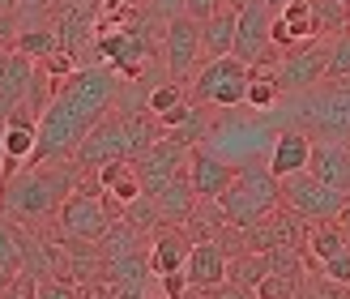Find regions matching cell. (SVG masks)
Here are the masks:
<instances>
[{
    "mask_svg": "<svg viewBox=\"0 0 350 299\" xmlns=\"http://www.w3.org/2000/svg\"><path fill=\"white\" fill-rule=\"evenodd\" d=\"M120 94H124V77L103 60V64H77L51 99L39 112V142H34L30 163H51V158H68L81 137L90 133L103 116H107Z\"/></svg>",
    "mask_w": 350,
    "mask_h": 299,
    "instance_id": "obj_1",
    "label": "cell"
},
{
    "mask_svg": "<svg viewBox=\"0 0 350 299\" xmlns=\"http://www.w3.org/2000/svg\"><path fill=\"white\" fill-rule=\"evenodd\" d=\"M73 188H77V163L73 158L26 163L17 175L5 180V188H0V214L39 235L47 222L60 218V205Z\"/></svg>",
    "mask_w": 350,
    "mask_h": 299,
    "instance_id": "obj_2",
    "label": "cell"
},
{
    "mask_svg": "<svg viewBox=\"0 0 350 299\" xmlns=\"http://www.w3.org/2000/svg\"><path fill=\"white\" fill-rule=\"evenodd\" d=\"M282 107L295 120V129H304L312 137L350 142V77H325L312 90L282 94Z\"/></svg>",
    "mask_w": 350,
    "mask_h": 299,
    "instance_id": "obj_3",
    "label": "cell"
},
{
    "mask_svg": "<svg viewBox=\"0 0 350 299\" xmlns=\"http://www.w3.org/2000/svg\"><path fill=\"white\" fill-rule=\"evenodd\" d=\"M222 205V214L231 218V226H252L269 214V209L282 205V180L265 167V171H256V167H239L235 171V180L231 188L218 197Z\"/></svg>",
    "mask_w": 350,
    "mask_h": 299,
    "instance_id": "obj_4",
    "label": "cell"
},
{
    "mask_svg": "<svg viewBox=\"0 0 350 299\" xmlns=\"http://www.w3.org/2000/svg\"><path fill=\"white\" fill-rule=\"evenodd\" d=\"M248 77H252V64H243L235 51H226V56H214L197 68L192 99L214 103V107H235V103L248 99Z\"/></svg>",
    "mask_w": 350,
    "mask_h": 299,
    "instance_id": "obj_5",
    "label": "cell"
},
{
    "mask_svg": "<svg viewBox=\"0 0 350 299\" xmlns=\"http://www.w3.org/2000/svg\"><path fill=\"white\" fill-rule=\"evenodd\" d=\"M116 214H120V209L107 201V192H81V188H73L64 197V205H60L56 226H60L64 239L98 244L103 235H107V226L116 222Z\"/></svg>",
    "mask_w": 350,
    "mask_h": 299,
    "instance_id": "obj_6",
    "label": "cell"
},
{
    "mask_svg": "<svg viewBox=\"0 0 350 299\" xmlns=\"http://www.w3.org/2000/svg\"><path fill=\"white\" fill-rule=\"evenodd\" d=\"M260 68H269V73L278 77L282 94L312 90V86H321L325 73H329V39L321 34V39H308V43L291 47V51H278V60L260 64Z\"/></svg>",
    "mask_w": 350,
    "mask_h": 299,
    "instance_id": "obj_7",
    "label": "cell"
},
{
    "mask_svg": "<svg viewBox=\"0 0 350 299\" xmlns=\"http://www.w3.org/2000/svg\"><path fill=\"white\" fill-rule=\"evenodd\" d=\"M346 201H350V192H342V188H334V184L317 180L308 167L282 175V205H291L295 214H304L308 222H329V218H338Z\"/></svg>",
    "mask_w": 350,
    "mask_h": 299,
    "instance_id": "obj_8",
    "label": "cell"
},
{
    "mask_svg": "<svg viewBox=\"0 0 350 299\" xmlns=\"http://www.w3.org/2000/svg\"><path fill=\"white\" fill-rule=\"evenodd\" d=\"M273 5H265V0H248L239 13H235V56L243 64H273L278 60V43H273Z\"/></svg>",
    "mask_w": 350,
    "mask_h": 299,
    "instance_id": "obj_9",
    "label": "cell"
},
{
    "mask_svg": "<svg viewBox=\"0 0 350 299\" xmlns=\"http://www.w3.org/2000/svg\"><path fill=\"white\" fill-rule=\"evenodd\" d=\"M163 51H167V73H171L175 81L197 77V68L205 64V51H201V22H197L188 9H180V13L167 22Z\"/></svg>",
    "mask_w": 350,
    "mask_h": 299,
    "instance_id": "obj_10",
    "label": "cell"
},
{
    "mask_svg": "<svg viewBox=\"0 0 350 299\" xmlns=\"http://www.w3.org/2000/svg\"><path fill=\"white\" fill-rule=\"evenodd\" d=\"M34 142H39V116L13 112L5 125H0V175H5V180L30 163Z\"/></svg>",
    "mask_w": 350,
    "mask_h": 299,
    "instance_id": "obj_11",
    "label": "cell"
},
{
    "mask_svg": "<svg viewBox=\"0 0 350 299\" xmlns=\"http://www.w3.org/2000/svg\"><path fill=\"white\" fill-rule=\"evenodd\" d=\"M188 163V146H180L175 137H159L146 154H137V167H142V184H146V197H154L159 188H167L175 180V171H184Z\"/></svg>",
    "mask_w": 350,
    "mask_h": 299,
    "instance_id": "obj_12",
    "label": "cell"
},
{
    "mask_svg": "<svg viewBox=\"0 0 350 299\" xmlns=\"http://www.w3.org/2000/svg\"><path fill=\"white\" fill-rule=\"evenodd\" d=\"M235 171H239V167H231V163H226V158H218V154H209L205 146H192V150H188V180H192V188H197L201 201H218L222 192L231 188Z\"/></svg>",
    "mask_w": 350,
    "mask_h": 299,
    "instance_id": "obj_13",
    "label": "cell"
},
{
    "mask_svg": "<svg viewBox=\"0 0 350 299\" xmlns=\"http://www.w3.org/2000/svg\"><path fill=\"white\" fill-rule=\"evenodd\" d=\"M308 39H321V22H317V9L312 0H291L273 13V43L278 51H291Z\"/></svg>",
    "mask_w": 350,
    "mask_h": 299,
    "instance_id": "obj_14",
    "label": "cell"
},
{
    "mask_svg": "<svg viewBox=\"0 0 350 299\" xmlns=\"http://www.w3.org/2000/svg\"><path fill=\"white\" fill-rule=\"evenodd\" d=\"M226 261H231V252H226L218 239H197V244H192L188 265H184L192 295H205L209 287L226 283Z\"/></svg>",
    "mask_w": 350,
    "mask_h": 299,
    "instance_id": "obj_15",
    "label": "cell"
},
{
    "mask_svg": "<svg viewBox=\"0 0 350 299\" xmlns=\"http://www.w3.org/2000/svg\"><path fill=\"white\" fill-rule=\"evenodd\" d=\"M308 171L317 180L334 184L350 192V142H334V137H312V154H308Z\"/></svg>",
    "mask_w": 350,
    "mask_h": 299,
    "instance_id": "obj_16",
    "label": "cell"
},
{
    "mask_svg": "<svg viewBox=\"0 0 350 299\" xmlns=\"http://www.w3.org/2000/svg\"><path fill=\"white\" fill-rule=\"evenodd\" d=\"M98 188L107 192V201L116 209H129L137 197H146V184H142V167L137 158H111V163L98 167Z\"/></svg>",
    "mask_w": 350,
    "mask_h": 299,
    "instance_id": "obj_17",
    "label": "cell"
},
{
    "mask_svg": "<svg viewBox=\"0 0 350 299\" xmlns=\"http://www.w3.org/2000/svg\"><path fill=\"white\" fill-rule=\"evenodd\" d=\"M188 252H192V239H188V231H184L180 222L154 226V239H150V270H154V278L184 270L188 265Z\"/></svg>",
    "mask_w": 350,
    "mask_h": 299,
    "instance_id": "obj_18",
    "label": "cell"
},
{
    "mask_svg": "<svg viewBox=\"0 0 350 299\" xmlns=\"http://www.w3.org/2000/svg\"><path fill=\"white\" fill-rule=\"evenodd\" d=\"M159 125H163V133L167 137H175V142H180V146H201V137L209 133V129H214V120H209V112H205V103L201 99H184L180 103V107H171L167 116H159Z\"/></svg>",
    "mask_w": 350,
    "mask_h": 299,
    "instance_id": "obj_19",
    "label": "cell"
},
{
    "mask_svg": "<svg viewBox=\"0 0 350 299\" xmlns=\"http://www.w3.org/2000/svg\"><path fill=\"white\" fill-rule=\"evenodd\" d=\"M197 201H201V197H197V188H192V180H188V167L175 171V180H171L167 188L154 192V205H159L163 222H180V226L192 222V209H197Z\"/></svg>",
    "mask_w": 350,
    "mask_h": 299,
    "instance_id": "obj_20",
    "label": "cell"
},
{
    "mask_svg": "<svg viewBox=\"0 0 350 299\" xmlns=\"http://www.w3.org/2000/svg\"><path fill=\"white\" fill-rule=\"evenodd\" d=\"M308 154H312V133H304V129H282L278 133V142H273V154H269V171L282 180V175H291V171H304L308 167Z\"/></svg>",
    "mask_w": 350,
    "mask_h": 299,
    "instance_id": "obj_21",
    "label": "cell"
},
{
    "mask_svg": "<svg viewBox=\"0 0 350 299\" xmlns=\"http://www.w3.org/2000/svg\"><path fill=\"white\" fill-rule=\"evenodd\" d=\"M231 47H235V9L222 5L218 13L201 17V51L205 60H214V56H226Z\"/></svg>",
    "mask_w": 350,
    "mask_h": 299,
    "instance_id": "obj_22",
    "label": "cell"
},
{
    "mask_svg": "<svg viewBox=\"0 0 350 299\" xmlns=\"http://www.w3.org/2000/svg\"><path fill=\"white\" fill-rule=\"evenodd\" d=\"M265 274H269V252L243 248V252H231V261H226V283H235L243 295H256Z\"/></svg>",
    "mask_w": 350,
    "mask_h": 299,
    "instance_id": "obj_23",
    "label": "cell"
},
{
    "mask_svg": "<svg viewBox=\"0 0 350 299\" xmlns=\"http://www.w3.org/2000/svg\"><path fill=\"white\" fill-rule=\"evenodd\" d=\"M13 47L17 51H26L30 60H47L51 51H60V34H56V26H22L17 30V39H13Z\"/></svg>",
    "mask_w": 350,
    "mask_h": 299,
    "instance_id": "obj_24",
    "label": "cell"
},
{
    "mask_svg": "<svg viewBox=\"0 0 350 299\" xmlns=\"http://www.w3.org/2000/svg\"><path fill=\"white\" fill-rule=\"evenodd\" d=\"M260 299H295V295H308V278L304 274H286V270H269L265 283L256 287Z\"/></svg>",
    "mask_w": 350,
    "mask_h": 299,
    "instance_id": "obj_25",
    "label": "cell"
},
{
    "mask_svg": "<svg viewBox=\"0 0 350 299\" xmlns=\"http://www.w3.org/2000/svg\"><path fill=\"white\" fill-rule=\"evenodd\" d=\"M243 103H252V107L260 112H269L282 103V86H278V77L269 73V68H252V77H248V99Z\"/></svg>",
    "mask_w": 350,
    "mask_h": 299,
    "instance_id": "obj_26",
    "label": "cell"
},
{
    "mask_svg": "<svg viewBox=\"0 0 350 299\" xmlns=\"http://www.w3.org/2000/svg\"><path fill=\"white\" fill-rule=\"evenodd\" d=\"M325 77H350V26L329 34V73Z\"/></svg>",
    "mask_w": 350,
    "mask_h": 299,
    "instance_id": "obj_27",
    "label": "cell"
},
{
    "mask_svg": "<svg viewBox=\"0 0 350 299\" xmlns=\"http://www.w3.org/2000/svg\"><path fill=\"white\" fill-rule=\"evenodd\" d=\"M184 103V86L180 81H163V86H150V94H146V107L154 112V116H167L171 107H180Z\"/></svg>",
    "mask_w": 350,
    "mask_h": 299,
    "instance_id": "obj_28",
    "label": "cell"
},
{
    "mask_svg": "<svg viewBox=\"0 0 350 299\" xmlns=\"http://www.w3.org/2000/svg\"><path fill=\"white\" fill-rule=\"evenodd\" d=\"M159 283H163V295H167V299H184V295H188V274H184V270L163 274Z\"/></svg>",
    "mask_w": 350,
    "mask_h": 299,
    "instance_id": "obj_29",
    "label": "cell"
},
{
    "mask_svg": "<svg viewBox=\"0 0 350 299\" xmlns=\"http://www.w3.org/2000/svg\"><path fill=\"white\" fill-rule=\"evenodd\" d=\"M222 5H226V0H184V9L197 17V22H201V17H209V13H218Z\"/></svg>",
    "mask_w": 350,
    "mask_h": 299,
    "instance_id": "obj_30",
    "label": "cell"
},
{
    "mask_svg": "<svg viewBox=\"0 0 350 299\" xmlns=\"http://www.w3.org/2000/svg\"><path fill=\"white\" fill-rule=\"evenodd\" d=\"M338 226H342V231H346V235H350V201H346V205H342V214H338Z\"/></svg>",
    "mask_w": 350,
    "mask_h": 299,
    "instance_id": "obj_31",
    "label": "cell"
},
{
    "mask_svg": "<svg viewBox=\"0 0 350 299\" xmlns=\"http://www.w3.org/2000/svg\"><path fill=\"white\" fill-rule=\"evenodd\" d=\"M5 60H9V47H0V73H5Z\"/></svg>",
    "mask_w": 350,
    "mask_h": 299,
    "instance_id": "obj_32",
    "label": "cell"
},
{
    "mask_svg": "<svg viewBox=\"0 0 350 299\" xmlns=\"http://www.w3.org/2000/svg\"><path fill=\"white\" fill-rule=\"evenodd\" d=\"M226 5H231V9H235V13H239V9H243V5H248V0H226Z\"/></svg>",
    "mask_w": 350,
    "mask_h": 299,
    "instance_id": "obj_33",
    "label": "cell"
},
{
    "mask_svg": "<svg viewBox=\"0 0 350 299\" xmlns=\"http://www.w3.org/2000/svg\"><path fill=\"white\" fill-rule=\"evenodd\" d=\"M265 5H273V9H282V5H291V0H265Z\"/></svg>",
    "mask_w": 350,
    "mask_h": 299,
    "instance_id": "obj_34",
    "label": "cell"
},
{
    "mask_svg": "<svg viewBox=\"0 0 350 299\" xmlns=\"http://www.w3.org/2000/svg\"><path fill=\"white\" fill-rule=\"evenodd\" d=\"M107 5H133V0H107Z\"/></svg>",
    "mask_w": 350,
    "mask_h": 299,
    "instance_id": "obj_35",
    "label": "cell"
},
{
    "mask_svg": "<svg viewBox=\"0 0 350 299\" xmlns=\"http://www.w3.org/2000/svg\"><path fill=\"white\" fill-rule=\"evenodd\" d=\"M342 5H350V0H342Z\"/></svg>",
    "mask_w": 350,
    "mask_h": 299,
    "instance_id": "obj_36",
    "label": "cell"
}]
</instances>
